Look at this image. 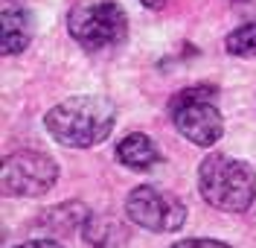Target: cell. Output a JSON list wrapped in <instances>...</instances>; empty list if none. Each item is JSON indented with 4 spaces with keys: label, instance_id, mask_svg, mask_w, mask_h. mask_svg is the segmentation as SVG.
Returning a JSON list of instances; mask_svg holds the SVG:
<instances>
[{
    "label": "cell",
    "instance_id": "8992f818",
    "mask_svg": "<svg viewBox=\"0 0 256 248\" xmlns=\"http://www.w3.org/2000/svg\"><path fill=\"white\" fill-rule=\"evenodd\" d=\"M62 175V169L56 164V158H50L47 152L38 149H18L12 155H6L3 161V193L18 198H41L56 187Z\"/></svg>",
    "mask_w": 256,
    "mask_h": 248
},
{
    "label": "cell",
    "instance_id": "277c9868",
    "mask_svg": "<svg viewBox=\"0 0 256 248\" xmlns=\"http://www.w3.org/2000/svg\"><path fill=\"white\" fill-rule=\"evenodd\" d=\"M70 38L88 53H99L122 44L128 35V15L114 0H90L76 3L67 15Z\"/></svg>",
    "mask_w": 256,
    "mask_h": 248
},
{
    "label": "cell",
    "instance_id": "6da1fadb",
    "mask_svg": "<svg viewBox=\"0 0 256 248\" xmlns=\"http://www.w3.org/2000/svg\"><path fill=\"white\" fill-rule=\"evenodd\" d=\"M116 126V105L99 94H79L56 102L44 114L50 137L67 149H90L108 140Z\"/></svg>",
    "mask_w": 256,
    "mask_h": 248
},
{
    "label": "cell",
    "instance_id": "8fae6325",
    "mask_svg": "<svg viewBox=\"0 0 256 248\" xmlns=\"http://www.w3.org/2000/svg\"><path fill=\"white\" fill-rule=\"evenodd\" d=\"M224 50L236 59H256V21L236 27L224 38Z\"/></svg>",
    "mask_w": 256,
    "mask_h": 248
},
{
    "label": "cell",
    "instance_id": "52a82bcc",
    "mask_svg": "<svg viewBox=\"0 0 256 248\" xmlns=\"http://www.w3.org/2000/svg\"><path fill=\"white\" fill-rule=\"evenodd\" d=\"M88 219H90L88 204H82V201H62V204L47 207L44 213L32 222V228L41 233H50V236H67L76 228H84Z\"/></svg>",
    "mask_w": 256,
    "mask_h": 248
},
{
    "label": "cell",
    "instance_id": "5bb4252c",
    "mask_svg": "<svg viewBox=\"0 0 256 248\" xmlns=\"http://www.w3.org/2000/svg\"><path fill=\"white\" fill-rule=\"evenodd\" d=\"M146 9H152V12H158V9H163L166 6V0H140Z\"/></svg>",
    "mask_w": 256,
    "mask_h": 248
},
{
    "label": "cell",
    "instance_id": "7c38bea8",
    "mask_svg": "<svg viewBox=\"0 0 256 248\" xmlns=\"http://www.w3.org/2000/svg\"><path fill=\"white\" fill-rule=\"evenodd\" d=\"M172 248H233V245H227L222 239H212V236H186V239L175 242Z\"/></svg>",
    "mask_w": 256,
    "mask_h": 248
},
{
    "label": "cell",
    "instance_id": "3957f363",
    "mask_svg": "<svg viewBox=\"0 0 256 248\" xmlns=\"http://www.w3.org/2000/svg\"><path fill=\"white\" fill-rule=\"evenodd\" d=\"M216 99H218L216 85H190L169 99V117L175 129L201 149L216 146L224 137V117Z\"/></svg>",
    "mask_w": 256,
    "mask_h": 248
},
{
    "label": "cell",
    "instance_id": "4fadbf2b",
    "mask_svg": "<svg viewBox=\"0 0 256 248\" xmlns=\"http://www.w3.org/2000/svg\"><path fill=\"white\" fill-rule=\"evenodd\" d=\"M12 248H64L58 239H26L20 245H12Z\"/></svg>",
    "mask_w": 256,
    "mask_h": 248
},
{
    "label": "cell",
    "instance_id": "5b68a950",
    "mask_svg": "<svg viewBox=\"0 0 256 248\" xmlns=\"http://www.w3.org/2000/svg\"><path fill=\"white\" fill-rule=\"evenodd\" d=\"M126 216L131 225L152 233H175L186 225V204L169 190L154 184H140L126 196Z\"/></svg>",
    "mask_w": 256,
    "mask_h": 248
},
{
    "label": "cell",
    "instance_id": "7a4b0ae2",
    "mask_svg": "<svg viewBox=\"0 0 256 248\" xmlns=\"http://www.w3.org/2000/svg\"><path fill=\"white\" fill-rule=\"evenodd\" d=\"M198 193L222 213H244L256 201V172L248 161L210 152L198 164Z\"/></svg>",
    "mask_w": 256,
    "mask_h": 248
},
{
    "label": "cell",
    "instance_id": "9c48e42d",
    "mask_svg": "<svg viewBox=\"0 0 256 248\" xmlns=\"http://www.w3.org/2000/svg\"><path fill=\"white\" fill-rule=\"evenodd\" d=\"M30 38H32L30 15L24 9L6 6L0 12V50H3V56H20L30 47Z\"/></svg>",
    "mask_w": 256,
    "mask_h": 248
},
{
    "label": "cell",
    "instance_id": "30bf717a",
    "mask_svg": "<svg viewBox=\"0 0 256 248\" xmlns=\"http://www.w3.org/2000/svg\"><path fill=\"white\" fill-rule=\"evenodd\" d=\"M84 239L96 248H114L116 242L126 239V231L122 225L114 219V216H94L84 222Z\"/></svg>",
    "mask_w": 256,
    "mask_h": 248
},
{
    "label": "cell",
    "instance_id": "ba28073f",
    "mask_svg": "<svg viewBox=\"0 0 256 248\" xmlns=\"http://www.w3.org/2000/svg\"><path fill=\"white\" fill-rule=\"evenodd\" d=\"M114 155H116V161L128 169H134V172H146V169H152L154 164H160V146L143 132H131L126 134L116 146H114Z\"/></svg>",
    "mask_w": 256,
    "mask_h": 248
}]
</instances>
